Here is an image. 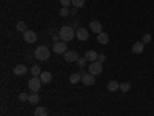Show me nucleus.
Masks as SVG:
<instances>
[{"instance_id":"obj_10","label":"nucleus","mask_w":154,"mask_h":116,"mask_svg":"<svg viewBox=\"0 0 154 116\" xmlns=\"http://www.w3.org/2000/svg\"><path fill=\"white\" fill-rule=\"evenodd\" d=\"M89 30H91L93 33H96V34H100V33H102V23H100L99 20L89 22Z\"/></svg>"},{"instance_id":"obj_8","label":"nucleus","mask_w":154,"mask_h":116,"mask_svg":"<svg viewBox=\"0 0 154 116\" xmlns=\"http://www.w3.org/2000/svg\"><path fill=\"white\" fill-rule=\"evenodd\" d=\"M12 73H14L16 76H25L28 73V68H26V65H23V63H19V65H16L14 68H12Z\"/></svg>"},{"instance_id":"obj_16","label":"nucleus","mask_w":154,"mask_h":116,"mask_svg":"<svg viewBox=\"0 0 154 116\" xmlns=\"http://www.w3.org/2000/svg\"><path fill=\"white\" fill-rule=\"evenodd\" d=\"M108 90L109 92H117V90H120V84L119 82H116V81H111V82H108Z\"/></svg>"},{"instance_id":"obj_15","label":"nucleus","mask_w":154,"mask_h":116,"mask_svg":"<svg viewBox=\"0 0 154 116\" xmlns=\"http://www.w3.org/2000/svg\"><path fill=\"white\" fill-rule=\"evenodd\" d=\"M97 57H99V54L96 53V51H93V50H89V51H86V54H85V59L91 63V62H96L97 60Z\"/></svg>"},{"instance_id":"obj_27","label":"nucleus","mask_w":154,"mask_h":116,"mask_svg":"<svg viewBox=\"0 0 154 116\" xmlns=\"http://www.w3.org/2000/svg\"><path fill=\"white\" fill-rule=\"evenodd\" d=\"M75 63H77V65H79L80 68H83V67H85V63H86V59H85V57H83V59H79Z\"/></svg>"},{"instance_id":"obj_14","label":"nucleus","mask_w":154,"mask_h":116,"mask_svg":"<svg viewBox=\"0 0 154 116\" xmlns=\"http://www.w3.org/2000/svg\"><path fill=\"white\" fill-rule=\"evenodd\" d=\"M97 42L102 44V45H106V44L109 42V36H108V33H103V31H102L100 34H97Z\"/></svg>"},{"instance_id":"obj_29","label":"nucleus","mask_w":154,"mask_h":116,"mask_svg":"<svg viewBox=\"0 0 154 116\" xmlns=\"http://www.w3.org/2000/svg\"><path fill=\"white\" fill-rule=\"evenodd\" d=\"M97 60H99V62H102V63H103V62L106 60V56H105V54H99V57H97Z\"/></svg>"},{"instance_id":"obj_31","label":"nucleus","mask_w":154,"mask_h":116,"mask_svg":"<svg viewBox=\"0 0 154 116\" xmlns=\"http://www.w3.org/2000/svg\"><path fill=\"white\" fill-rule=\"evenodd\" d=\"M71 27H72V28H74L75 31H77V30H79V28H80V27H79V23H77V22H74V23L71 25Z\"/></svg>"},{"instance_id":"obj_28","label":"nucleus","mask_w":154,"mask_h":116,"mask_svg":"<svg viewBox=\"0 0 154 116\" xmlns=\"http://www.w3.org/2000/svg\"><path fill=\"white\" fill-rule=\"evenodd\" d=\"M59 2H60L62 6H68V5L71 3V0H59Z\"/></svg>"},{"instance_id":"obj_22","label":"nucleus","mask_w":154,"mask_h":116,"mask_svg":"<svg viewBox=\"0 0 154 116\" xmlns=\"http://www.w3.org/2000/svg\"><path fill=\"white\" fill-rule=\"evenodd\" d=\"M16 28H17V31H22V33L28 31V30H26V23H25V22H17Z\"/></svg>"},{"instance_id":"obj_5","label":"nucleus","mask_w":154,"mask_h":116,"mask_svg":"<svg viewBox=\"0 0 154 116\" xmlns=\"http://www.w3.org/2000/svg\"><path fill=\"white\" fill-rule=\"evenodd\" d=\"M53 51H54L56 54H65L66 51H68L66 42H57V44H54V47H53Z\"/></svg>"},{"instance_id":"obj_25","label":"nucleus","mask_w":154,"mask_h":116,"mask_svg":"<svg viewBox=\"0 0 154 116\" xmlns=\"http://www.w3.org/2000/svg\"><path fill=\"white\" fill-rule=\"evenodd\" d=\"M152 40V36L151 34H143V37H142V42L143 44H149Z\"/></svg>"},{"instance_id":"obj_1","label":"nucleus","mask_w":154,"mask_h":116,"mask_svg":"<svg viewBox=\"0 0 154 116\" xmlns=\"http://www.w3.org/2000/svg\"><path fill=\"white\" fill-rule=\"evenodd\" d=\"M59 36H60V39H62V42H69V40H72V39L75 37V30L72 28V27H62L60 30H59Z\"/></svg>"},{"instance_id":"obj_26","label":"nucleus","mask_w":154,"mask_h":116,"mask_svg":"<svg viewBox=\"0 0 154 116\" xmlns=\"http://www.w3.org/2000/svg\"><path fill=\"white\" fill-rule=\"evenodd\" d=\"M19 99H20L22 102H26V101L29 99V95H26V93H20V95H19Z\"/></svg>"},{"instance_id":"obj_17","label":"nucleus","mask_w":154,"mask_h":116,"mask_svg":"<svg viewBox=\"0 0 154 116\" xmlns=\"http://www.w3.org/2000/svg\"><path fill=\"white\" fill-rule=\"evenodd\" d=\"M38 101H40V96H38L35 92H32L31 95H29V99H28V102H29V104H38Z\"/></svg>"},{"instance_id":"obj_20","label":"nucleus","mask_w":154,"mask_h":116,"mask_svg":"<svg viewBox=\"0 0 154 116\" xmlns=\"http://www.w3.org/2000/svg\"><path fill=\"white\" fill-rule=\"evenodd\" d=\"M34 116H48V110H46V107H38V108H35Z\"/></svg>"},{"instance_id":"obj_12","label":"nucleus","mask_w":154,"mask_h":116,"mask_svg":"<svg viewBox=\"0 0 154 116\" xmlns=\"http://www.w3.org/2000/svg\"><path fill=\"white\" fill-rule=\"evenodd\" d=\"M143 50H145V44H143L142 40L136 42V44L133 45V53H134V54H142Z\"/></svg>"},{"instance_id":"obj_18","label":"nucleus","mask_w":154,"mask_h":116,"mask_svg":"<svg viewBox=\"0 0 154 116\" xmlns=\"http://www.w3.org/2000/svg\"><path fill=\"white\" fill-rule=\"evenodd\" d=\"M82 81V74L80 73H74V74H71V77H69V82L71 84H79Z\"/></svg>"},{"instance_id":"obj_13","label":"nucleus","mask_w":154,"mask_h":116,"mask_svg":"<svg viewBox=\"0 0 154 116\" xmlns=\"http://www.w3.org/2000/svg\"><path fill=\"white\" fill-rule=\"evenodd\" d=\"M38 77H40L42 84H49L51 81H53V74H51L49 71H42V74L38 76Z\"/></svg>"},{"instance_id":"obj_11","label":"nucleus","mask_w":154,"mask_h":116,"mask_svg":"<svg viewBox=\"0 0 154 116\" xmlns=\"http://www.w3.org/2000/svg\"><path fill=\"white\" fill-rule=\"evenodd\" d=\"M63 56H65V60H66V62H77V60L80 59L79 54H77L75 51H66Z\"/></svg>"},{"instance_id":"obj_7","label":"nucleus","mask_w":154,"mask_h":116,"mask_svg":"<svg viewBox=\"0 0 154 116\" xmlns=\"http://www.w3.org/2000/svg\"><path fill=\"white\" fill-rule=\"evenodd\" d=\"M23 39H25V42H28V44H34V42L37 40V34H35L34 31L28 30V31L23 33Z\"/></svg>"},{"instance_id":"obj_9","label":"nucleus","mask_w":154,"mask_h":116,"mask_svg":"<svg viewBox=\"0 0 154 116\" xmlns=\"http://www.w3.org/2000/svg\"><path fill=\"white\" fill-rule=\"evenodd\" d=\"M82 82L85 84V85H94L96 84V79H94V74H91V73H86V74H82Z\"/></svg>"},{"instance_id":"obj_32","label":"nucleus","mask_w":154,"mask_h":116,"mask_svg":"<svg viewBox=\"0 0 154 116\" xmlns=\"http://www.w3.org/2000/svg\"><path fill=\"white\" fill-rule=\"evenodd\" d=\"M77 9H79V8H72V9H69L72 16H74V14H77Z\"/></svg>"},{"instance_id":"obj_24","label":"nucleus","mask_w":154,"mask_h":116,"mask_svg":"<svg viewBox=\"0 0 154 116\" xmlns=\"http://www.w3.org/2000/svg\"><path fill=\"white\" fill-rule=\"evenodd\" d=\"M71 3L74 8H82L85 5V0H71Z\"/></svg>"},{"instance_id":"obj_21","label":"nucleus","mask_w":154,"mask_h":116,"mask_svg":"<svg viewBox=\"0 0 154 116\" xmlns=\"http://www.w3.org/2000/svg\"><path fill=\"white\" fill-rule=\"evenodd\" d=\"M69 14H71V11H69L68 6H62V8L59 9V16H60V17H68Z\"/></svg>"},{"instance_id":"obj_3","label":"nucleus","mask_w":154,"mask_h":116,"mask_svg":"<svg viewBox=\"0 0 154 116\" xmlns=\"http://www.w3.org/2000/svg\"><path fill=\"white\" fill-rule=\"evenodd\" d=\"M88 70H89V73H91V74L97 76V74H100L102 71H103V65H102V62L96 60V62H91V63H89Z\"/></svg>"},{"instance_id":"obj_30","label":"nucleus","mask_w":154,"mask_h":116,"mask_svg":"<svg viewBox=\"0 0 154 116\" xmlns=\"http://www.w3.org/2000/svg\"><path fill=\"white\" fill-rule=\"evenodd\" d=\"M59 39H60V36H59V34H53V40H54V44H57V42H59Z\"/></svg>"},{"instance_id":"obj_6","label":"nucleus","mask_w":154,"mask_h":116,"mask_svg":"<svg viewBox=\"0 0 154 116\" xmlns=\"http://www.w3.org/2000/svg\"><path fill=\"white\" fill-rule=\"evenodd\" d=\"M75 37L79 39V40L85 42V40H88V39H89V31L85 30V28H79V30L75 31Z\"/></svg>"},{"instance_id":"obj_19","label":"nucleus","mask_w":154,"mask_h":116,"mask_svg":"<svg viewBox=\"0 0 154 116\" xmlns=\"http://www.w3.org/2000/svg\"><path fill=\"white\" fill-rule=\"evenodd\" d=\"M29 73H31L34 77H38V76L42 74V70H40V67H38V65H32L31 70H29Z\"/></svg>"},{"instance_id":"obj_4","label":"nucleus","mask_w":154,"mask_h":116,"mask_svg":"<svg viewBox=\"0 0 154 116\" xmlns=\"http://www.w3.org/2000/svg\"><path fill=\"white\" fill-rule=\"evenodd\" d=\"M28 87H29V90L31 92H38V90H40V87H42V81H40V77H31L29 79V82H28Z\"/></svg>"},{"instance_id":"obj_2","label":"nucleus","mask_w":154,"mask_h":116,"mask_svg":"<svg viewBox=\"0 0 154 116\" xmlns=\"http://www.w3.org/2000/svg\"><path fill=\"white\" fill-rule=\"evenodd\" d=\"M49 54H51V51L48 50V47H37L34 50V57L38 60H48Z\"/></svg>"},{"instance_id":"obj_23","label":"nucleus","mask_w":154,"mask_h":116,"mask_svg":"<svg viewBox=\"0 0 154 116\" xmlns=\"http://www.w3.org/2000/svg\"><path fill=\"white\" fill-rule=\"evenodd\" d=\"M130 90H131V84L130 82H122L120 84V92H130Z\"/></svg>"}]
</instances>
